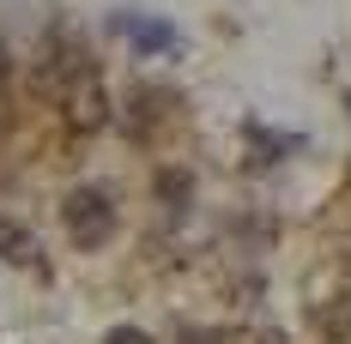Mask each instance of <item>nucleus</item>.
I'll return each mask as SVG.
<instances>
[{"instance_id":"4","label":"nucleus","mask_w":351,"mask_h":344,"mask_svg":"<svg viewBox=\"0 0 351 344\" xmlns=\"http://www.w3.org/2000/svg\"><path fill=\"white\" fill-rule=\"evenodd\" d=\"M0 260H12V266H36V236L25 224H6L0 217Z\"/></svg>"},{"instance_id":"1","label":"nucleus","mask_w":351,"mask_h":344,"mask_svg":"<svg viewBox=\"0 0 351 344\" xmlns=\"http://www.w3.org/2000/svg\"><path fill=\"white\" fill-rule=\"evenodd\" d=\"M61 224L79 254H97L109 236H115V194L109 187H73L61 200Z\"/></svg>"},{"instance_id":"6","label":"nucleus","mask_w":351,"mask_h":344,"mask_svg":"<svg viewBox=\"0 0 351 344\" xmlns=\"http://www.w3.org/2000/svg\"><path fill=\"white\" fill-rule=\"evenodd\" d=\"M176 344H224V332H206V326H182Z\"/></svg>"},{"instance_id":"7","label":"nucleus","mask_w":351,"mask_h":344,"mask_svg":"<svg viewBox=\"0 0 351 344\" xmlns=\"http://www.w3.org/2000/svg\"><path fill=\"white\" fill-rule=\"evenodd\" d=\"M104 344H152V339H145L140 326H109V339H104Z\"/></svg>"},{"instance_id":"2","label":"nucleus","mask_w":351,"mask_h":344,"mask_svg":"<svg viewBox=\"0 0 351 344\" xmlns=\"http://www.w3.org/2000/svg\"><path fill=\"white\" fill-rule=\"evenodd\" d=\"M109 31L128 36L140 55H176V49H182V31H176L170 18H152V12H115Z\"/></svg>"},{"instance_id":"5","label":"nucleus","mask_w":351,"mask_h":344,"mask_svg":"<svg viewBox=\"0 0 351 344\" xmlns=\"http://www.w3.org/2000/svg\"><path fill=\"white\" fill-rule=\"evenodd\" d=\"M248 145H254V151H261V157H254V163H279L285 151H303V139H297V133H267V127H261V121H248Z\"/></svg>"},{"instance_id":"3","label":"nucleus","mask_w":351,"mask_h":344,"mask_svg":"<svg viewBox=\"0 0 351 344\" xmlns=\"http://www.w3.org/2000/svg\"><path fill=\"white\" fill-rule=\"evenodd\" d=\"M158 206H164V217H188V206H194V175L188 170H158Z\"/></svg>"},{"instance_id":"8","label":"nucleus","mask_w":351,"mask_h":344,"mask_svg":"<svg viewBox=\"0 0 351 344\" xmlns=\"http://www.w3.org/2000/svg\"><path fill=\"white\" fill-rule=\"evenodd\" d=\"M6 91H12V55H6V42H0V109H6Z\"/></svg>"}]
</instances>
